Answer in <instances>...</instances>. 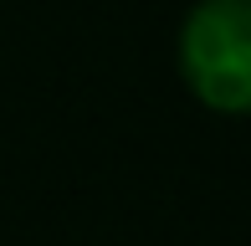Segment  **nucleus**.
<instances>
[{
    "mask_svg": "<svg viewBox=\"0 0 251 246\" xmlns=\"http://www.w3.org/2000/svg\"><path fill=\"white\" fill-rule=\"evenodd\" d=\"M175 62L200 108L241 118L251 108V0H195L179 21Z\"/></svg>",
    "mask_w": 251,
    "mask_h": 246,
    "instance_id": "obj_1",
    "label": "nucleus"
}]
</instances>
